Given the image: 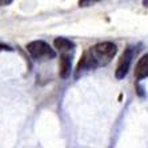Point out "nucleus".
<instances>
[{
    "mask_svg": "<svg viewBox=\"0 0 148 148\" xmlns=\"http://www.w3.org/2000/svg\"><path fill=\"white\" fill-rule=\"evenodd\" d=\"M90 51L96 62L97 67H100L108 64L114 59V56L117 52V47L111 41H103V43H97L93 47H91Z\"/></svg>",
    "mask_w": 148,
    "mask_h": 148,
    "instance_id": "f257e3e1",
    "label": "nucleus"
},
{
    "mask_svg": "<svg viewBox=\"0 0 148 148\" xmlns=\"http://www.w3.org/2000/svg\"><path fill=\"white\" fill-rule=\"evenodd\" d=\"M143 4H144L145 7H148V0H144V1H143Z\"/></svg>",
    "mask_w": 148,
    "mask_h": 148,
    "instance_id": "1a4fd4ad",
    "label": "nucleus"
},
{
    "mask_svg": "<svg viewBox=\"0 0 148 148\" xmlns=\"http://www.w3.org/2000/svg\"><path fill=\"white\" fill-rule=\"evenodd\" d=\"M135 77L138 80H143L148 77V53L141 56L135 67Z\"/></svg>",
    "mask_w": 148,
    "mask_h": 148,
    "instance_id": "39448f33",
    "label": "nucleus"
},
{
    "mask_svg": "<svg viewBox=\"0 0 148 148\" xmlns=\"http://www.w3.org/2000/svg\"><path fill=\"white\" fill-rule=\"evenodd\" d=\"M80 7H87V5H92V4H95V1H86V0H82V1H79Z\"/></svg>",
    "mask_w": 148,
    "mask_h": 148,
    "instance_id": "0eeeda50",
    "label": "nucleus"
},
{
    "mask_svg": "<svg viewBox=\"0 0 148 148\" xmlns=\"http://www.w3.org/2000/svg\"><path fill=\"white\" fill-rule=\"evenodd\" d=\"M71 66H72V60L71 56L67 53H63L60 56V63H59V75L62 79H67L71 73Z\"/></svg>",
    "mask_w": 148,
    "mask_h": 148,
    "instance_id": "20e7f679",
    "label": "nucleus"
},
{
    "mask_svg": "<svg viewBox=\"0 0 148 148\" xmlns=\"http://www.w3.org/2000/svg\"><path fill=\"white\" fill-rule=\"evenodd\" d=\"M53 45L59 51H68V49H72L75 47V43L67 38H56L53 40Z\"/></svg>",
    "mask_w": 148,
    "mask_h": 148,
    "instance_id": "423d86ee",
    "label": "nucleus"
},
{
    "mask_svg": "<svg viewBox=\"0 0 148 148\" xmlns=\"http://www.w3.org/2000/svg\"><path fill=\"white\" fill-rule=\"evenodd\" d=\"M0 49H3V51H12V48H11L10 45L1 44V43H0Z\"/></svg>",
    "mask_w": 148,
    "mask_h": 148,
    "instance_id": "6e6552de",
    "label": "nucleus"
},
{
    "mask_svg": "<svg viewBox=\"0 0 148 148\" xmlns=\"http://www.w3.org/2000/svg\"><path fill=\"white\" fill-rule=\"evenodd\" d=\"M132 58H134V51H132V48L128 47V48L123 52V55L120 56V59H119L116 72H115L116 79H124V77H125V75L128 73V69L131 67Z\"/></svg>",
    "mask_w": 148,
    "mask_h": 148,
    "instance_id": "7ed1b4c3",
    "label": "nucleus"
},
{
    "mask_svg": "<svg viewBox=\"0 0 148 148\" xmlns=\"http://www.w3.org/2000/svg\"><path fill=\"white\" fill-rule=\"evenodd\" d=\"M27 51L35 59H53L56 56L55 49L43 40H35L28 43Z\"/></svg>",
    "mask_w": 148,
    "mask_h": 148,
    "instance_id": "f03ea898",
    "label": "nucleus"
}]
</instances>
